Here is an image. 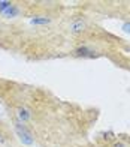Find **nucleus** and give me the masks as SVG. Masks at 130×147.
<instances>
[{"instance_id":"obj_1","label":"nucleus","mask_w":130,"mask_h":147,"mask_svg":"<svg viewBox=\"0 0 130 147\" xmlns=\"http://www.w3.org/2000/svg\"><path fill=\"white\" fill-rule=\"evenodd\" d=\"M15 132H17V135L19 138V141H21L24 146H33L35 143V138L33 135H31V132L25 128V125L21 123V122H15Z\"/></svg>"},{"instance_id":"obj_10","label":"nucleus","mask_w":130,"mask_h":147,"mask_svg":"<svg viewBox=\"0 0 130 147\" xmlns=\"http://www.w3.org/2000/svg\"><path fill=\"white\" fill-rule=\"evenodd\" d=\"M3 141H5V140H3V137H2V135H0V143H3Z\"/></svg>"},{"instance_id":"obj_4","label":"nucleus","mask_w":130,"mask_h":147,"mask_svg":"<svg viewBox=\"0 0 130 147\" xmlns=\"http://www.w3.org/2000/svg\"><path fill=\"white\" fill-rule=\"evenodd\" d=\"M85 30V21L84 20H76L70 24V32L72 33H81Z\"/></svg>"},{"instance_id":"obj_9","label":"nucleus","mask_w":130,"mask_h":147,"mask_svg":"<svg viewBox=\"0 0 130 147\" xmlns=\"http://www.w3.org/2000/svg\"><path fill=\"white\" fill-rule=\"evenodd\" d=\"M112 147H127V146L123 143V141H115V143L112 144Z\"/></svg>"},{"instance_id":"obj_8","label":"nucleus","mask_w":130,"mask_h":147,"mask_svg":"<svg viewBox=\"0 0 130 147\" xmlns=\"http://www.w3.org/2000/svg\"><path fill=\"white\" fill-rule=\"evenodd\" d=\"M123 32L130 33V23H124V24H123Z\"/></svg>"},{"instance_id":"obj_5","label":"nucleus","mask_w":130,"mask_h":147,"mask_svg":"<svg viewBox=\"0 0 130 147\" xmlns=\"http://www.w3.org/2000/svg\"><path fill=\"white\" fill-rule=\"evenodd\" d=\"M2 15H3V17H6V18H15V17H18V15H19V9L17 8L15 5H12L8 11H5V12H3Z\"/></svg>"},{"instance_id":"obj_3","label":"nucleus","mask_w":130,"mask_h":147,"mask_svg":"<svg viewBox=\"0 0 130 147\" xmlns=\"http://www.w3.org/2000/svg\"><path fill=\"white\" fill-rule=\"evenodd\" d=\"M17 117H18V122L25 123L31 119V113H30L29 108H25V107H19L17 110Z\"/></svg>"},{"instance_id":"obj_6","label":"nucleus","mask_w":130,"mask_h":147,"mask_svg":"<svg viewBox=\"0 0 130 147\" xmlns=\"http://www.w3.org/2000/svg\"><path fill=\"white\" fill-rule=\"evenodd\" d=\"M49 23H51V20L47 18V17H35V18L30 20V24H33V26H45V24H49Z\"/></svg>"},{"instance_id":"obj_7","label":"nucleus","mask_w":130,"mask_h":147,"mask_svg":"<svg viewBox=\"0 0 130 147\" xmlns=\"http://www.w3.org/2000/svg\"><path fill=\"white\" fill-rule=\"evenodd\" d=\"M12 5H14V3L8 2V0H0V14H3L5 11H8Z\"/></svg>"},{"instance_id":"obj_2","label":"nucleus","mask_w":130,"mask_h":147,"mask_svg":"<svg viewBox=\"0 0 130 147\" xmlns=\"http://www.w3.org/2000/svg\"><path fill=\"white\" fill-rule=\"evenodd\" d=\"M73 54L76 57H94L96 51L93 48H90V47H87V45H82V47H78L73 51Z\"/></svg>"}]
</instances>
